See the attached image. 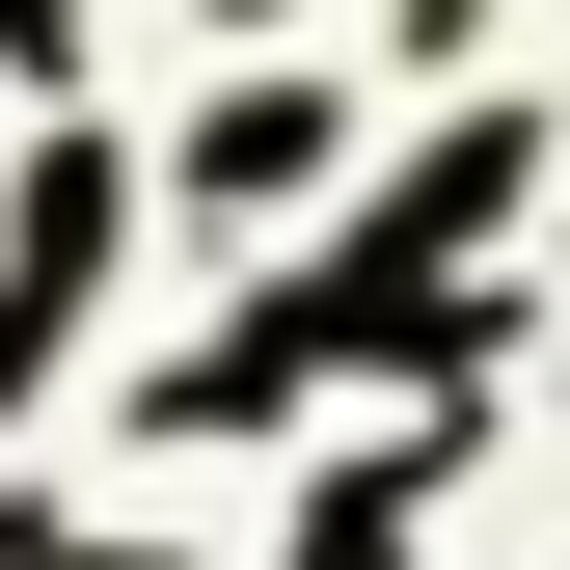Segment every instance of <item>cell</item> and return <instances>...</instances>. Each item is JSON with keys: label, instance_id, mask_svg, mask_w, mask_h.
I'll use <instances>...</instances> for the list:
<instances>
[{"label": "cell", "instance_id": "cell-1", "mask_svg": "<svg viewBox=\"0 0 570 570\" xmlns=\"http://www.w3.org/2000/svg\"><path fill=\"white\" fill-rule=\"evenodd\" d=\"M0 28H28V55H55V28H82V0H0Z\"/></svg>", "mask_w": 570, "mask_h": 570}]
</instances>
